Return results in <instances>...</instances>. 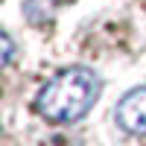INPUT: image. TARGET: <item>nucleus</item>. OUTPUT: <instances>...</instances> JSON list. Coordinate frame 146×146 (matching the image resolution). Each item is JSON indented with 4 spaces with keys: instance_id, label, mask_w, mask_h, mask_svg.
I'll return each mask as SVG.
<instances>
[{
    "instance_id": "obj_1",
    "label": "nucleus",
    "mask_w": 146,
    "mask_h": 146,
    "mask_svg": "<svg viewBox=\"0 0 146 146\" xmlns=\"http://www.w3.org/2000/svg\"><path fill=\"white\" fill-rule=\"evenodd\" d=\"M100 76L88 67H67L56 73L41 88L35 108L38 114L53 123H73L91 111V105L100 100Z\"/></svg>"
},
{
    "instance_id": "obj_2",
    "label": "nucleus",
    "mask_w": 146,
    "mask_h": 146,
    "mask_svg": "<svg viewBox=\"0 0 146 146\" xmlns=\"http://www.w3.org/2000/svg\"><path fill=\"white\" fill-rule=\"evenodd\" d=\"M117 123L123 126L129 135L146 137V88L129 91L123 100L117 102Z\"/></svg>"
}]
</instances>
